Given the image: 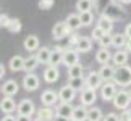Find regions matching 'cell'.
<instances>
[{
    "instance_id": "cell-1",
    "label": "cell",
    "mask_w": 131,
    "mask_h": 121,
    "mask_svg": "<svg viewBox=\"0 0 131 121\" xmlns=\"http://www.w3.org/2000/svg\"><path fill=\"white\" fill-rule=\"evenodd\" d=\"M113 82L117 84V86H122V87L131 86V66L125 65V66H120V68L115 69Z\"/></svg>"
},
{
    "instance_id": "cell-2",
    "label": "cell",
    "mask_w": 131,
    "mask_h": 121,
    "mask_svg": "<svg viewBox=\"0 0 131 121\" xmlns=\"http://www.w3.org/2000/svg\"><path fill=\"white\" fill-rule=\"evenodd\" d=\"M113 105H115V108H118V110H126L129 105H131V97H129V94H128V90H118L117 95H115V99L112 100Z\"/></svg>"
},
{
    "instance_id": "cell-3",
    "label": "cell",
    "mask_w": 131,
    "mask_h": 121,
    "mask_svg": "<svg viewBox=\"0 0 131 121\" xmlns=\"http://www.w3.org/2000/svg\"><path fill=\"white\" fill-rule=\"evenodd\" d=\"M117 92H118V89H117V84L115 82H104V86L100 87V97H102V100H105V102L113 100Z\"/></svg>"
},
{
    "instance_id": "cell-4",
    "label": "cell",
    "mask_w": 131,
    "mask_h": 121,
    "mask_svg": "<svg viewBox=\"0 0 131 121\" xmlns=\"http://www.w3.org/2000/svg\"><path fill=\"white\" fill-rule=\"evenodd\" d=\"M84 79H86V87L88 89L97 90V89H100L104 86V81H102V78H100L99 71H89V74Z\"/></svg>"
},
{
    "instance_id": "cell-5",
    "label": "cell",
    "mask_w": 131,
    "mask_h": 121,
    "mask_svg": "<svg viewBox=\"0 0 131 121\" xmlns=\"http://www.w3.org/2000/svg\"><path fill=\"white\" fill-rule=\"evenodd\" d=\"M79 63V52L74 49H67L63 53V65L67 68H71Z\"/></svg>"
},
{
    "instance_id": "cell-6",
    "label": "cell",
    "mask_w": 131,
    "mask_h": 121,
    "mask_svg": "<svg viewBox=\"0 0 131 121\" xmlns=\"http://www.w3.org/2000/svg\"><path fill=\"white\" fill-rule=\"evenodd\" d=\"M18 115H23V116H32L36 113V107L29 99H23L21 102L18 103Z\"/></svg>"
},
{
    "instance_id": "cell-7",
    "label": "cell",
    "mask_w": 131,
    "mask_h": 121,
    "mask_svg": "<svg viewBox=\"0 0 131 121\" xmlns=\"http://www.w3.org/2000/svg\"><path fill=\"white\" fill-rule=\"evenodd\" d=\"M39 84H41V79H39L36 74L32 73H28L26 76L23 78V87L28 90V92H32V90H36L39 87Z\"/></svg>"
},
{
    "instance_id": "cell-8",
    "label": "cell",
    "mask_w": 131,
    "mask_h": 121,
    "mask_svg": "<svg viewBox=\"0 0 131 121\" xmlns=\"http://www.w3.org/2000/svg\"><path fill=\"white\" fill-rule=\"evenodd\" d=\"M19 90V86L15 79H8L5 81L3 86H2V92H3V97H13V95H16Z\"/></svg>"
},
{
    "instance_id": "cell-9",
    "label": "cell",
    "mask_w": 131,
    "mask_h": 121,
    "mask_svg": "<svg viewBox=\"0 0 131 121\" xmlns=\"http://www.w3.org/2000/svg\"><path fill=\"white\" fill-rule=\"evenodd\" d=\"M58 94L55 92V90H44L42 92V95H41V102H42V105L44 107H53L55 103L58 102Z\"/></svg>"
},
{
    "instance_id": "cell-10",
    "label": "cell",
    "mask_w": 131,
    "mask_h": 121,
    "mask_svg": "<svg viewBox=\"0 0 131 121\" xmlns=\"http://www.w3.org/2000/svg\"><path fill=\"white\" fill-rule=\"evenodd\" d=\"M70 32H71V31L68 29V26H67V23H65V21L55 23V26L52 28V36H53V39H63V37H67Z\"/></svg>"
},
{
    "instance_id": "cell-11",
    "label": "cell",
    "mask_w": 131,
    "mask_h": 121,
    "mask_svg": "<svg viewBox=\"0 0 131 121\" xmlns=\"http://www.w3.org/2000/svg\"><path fill=\"white\" fill-rule=\"evenodd\" d=\"M57 115L58 116H63V118H67V119H71L73 116V112H74V107L71 103H68V102H60L57 105Z\"/></svg>"
},
{
    "instance_id": "cell-12",
    "label": "cell",
    "mask_w": 131,
    "mask_h": 121,
    "mask_svg": "<svg viewBox=\"0 0 131 121\" xmlns=\"http://www.w3.org/2000/svg\"><path fill=\"white\" fill-rule=\"evenodd\" d=\"M74 97H76V90L71 89L70 86H63L62 89H60V92H58V99H60V102H68V103H71Z\"/></svg>"
},
{
    "instance_id": "cell-13",
    "label": "cell",
    "mask_w": 131,
    "mask_h": 121,
    "mask_svg": "<svg viewBox=\"0 0 131 121\" xmlns=\"http://www.w3.org/2000/svg\"><path fill=\"white\" fill-rule=\"evenodd\" d=\"M97 100V94H95L94 89H84L81 92V105L84 107H91V105H94V102Z\"/></svg>"
},
{
    "instance_id": "cell-14",
    "label": "cell",
    "mask_w": 131,
    "mask_h": 121,
    "mask_svg": "<svg viewBox=\"0 0 131 121\" xmlns=\"http://www.w3.org/2000/svg\"><path fill=\"white\" fill-rule=\"evenodd\" d=\"M42 78H44L45 82H49V84H52V82H55V81H58V78H60L58 68H57V66H50V65H49V66L44 69Z\"/></svg>"
},
{
    "instance_id": "cell-15",
    "label": "cell",
    "mask_w": 131,
    "mask_h": 121,
    "mask_svg": "<svg viewBox=\"0 0 131 121\" xmlns=\"http://www.w3.org/2000/svg\"><path fill=\"white\" fill-rule=\"evenodd\" d=\"M104 15H107L108 18H112V19H115V18H120V16H123L125 15V10L120 7V5H117V3H110L107 8L102 11Z\"/></svg>"
},
{
    "instance_id": "cell-16",
    "label": "cell",
    "mask_w": 131,
    "mask_h": 121,
    "mask_svg": "<svg viewBox=\"0 0 131 121\" xmlns=\"http://www.w3.org/2000/svg\"><path fill=\"white\" fill-rule=\"evenodd\" d=\"M115 69L117 68L110 66V65H102V66H100L99 74H100V78H102L104 82H112L113 78H115Z\"/></svg>"
},
{
    "instance_id": "cell-17",
    "label": "cell",
    "mask_w": 131,
    "mask_h": 121,
    "mask_svg": "<svg viewBox=\"0 0 131 121\" xmlns=\"http://www.w3.org/2000/svg\"><path fill=\"white\" fill-rule=\"evenodd\" d=\"M15 108H18V107H16V103H15L13 97H3L0 100V110H2L3 113L12 115L15 112Z\"/></svg>"
},
{
    "instance_id": "cell-18",
    "label": "cell",
    "mask_w": 131,
    "mask_h": 121,
    "mask_svg": "<svg viewBox=\"0 0 131 121\" xmlns=\"http://www.w3.org/2000/svg\"><path fill=\"white\" fill-rule=\"evenodd\" d=\"M65 23H67V26L70 31H76V29H79L83 26L81 24V19H79V13H71L68 15L67 19H65Z\"/></svg>"
},
{
    "instance_id": "cell-19",
    "label": "cell",
    "mask_w": 131,
    "mask_h": 121,
    "mask_svg": "<svg viewBox=\"0 0 131 121\" xmlns=\"http://www.w3.org/2000/svg\"><path fill=\"white\" fill-rule=\"evenodd\" d=\"M63 53L65 50L62 47H55L52 50V53H50V66H58L60 63H63Z\"/></svg>"
},
{
    "instance_id": "cell-20",
    "label": "cell",
    "mask_w": 131,
    "mask_h": 121,
    "mask_svg": "<svg viewBox=\"0 0 131 121\" xmlns=\"http://www.w3.org/2000/svg\"><path fill=\"white\" fill-rule=\"evenodd\" d=\"M112 62H113V65L117 68L125 66L126 62H128V52L126 50H117V52L113 53V57H112Z\"/></svg>"
},
{
    "instance_id": "cell-21",
    "label": "cell",
    "mask_w": 131,
    "mask_h": 121,
    "mask_svg": "<svg viewBox=\"0 0 131 121\" xmlns=\"http://www.w3.org/2000/svg\"><path fill=\"white\" fill-rule=\"evenodd\" d=\"M97 26L100 29H104L107 34H110V32H112V29H113V19L102 13V15H100V18L97 19Z\"/></svg>"
},
{
    "instance_id": "cell-22",
    "label": "cell",
    "mask_w": 131,
    "mask_h": 121,
    "mask_svg": "<svg viewBox=\"0 0 131 121\" xmlns=\"http://www.w3.org/2000/svg\"><path fill=\"white\" fill-rule=\"evenodd\" d=\"M23 47L28 50V52H34V50H39L41 47H39V37L34 36V34H31V36H28L26 39H24L23 42Z\"/></svg>"
},
{
    "instance_id": "cell-23",
    "label": "cell",
    "mask_w": 131,
    "mask_h": 121,
    "mask_svg": "<svg viewBox=\"0 0 131 121\" xmlns=\"http://www.w3.org/2000/svg\"><path fill=\"white\" fill-rule=\"evenodd\" d=\"M50 53H52V50H50L49 47L39 49L37 53H36V58H37L39 65H49L50 63Z\"/></svg>"
},
{
    "instance_id": "cell-24",
    "label": "cell",
    "mask_w": 131,
    "mask_h": 121,
    "mask_svg": "<svg viewBox=\"0 0 131 121\" xmlns=\"http://www.w3.org/2000/svg\"><path fill=\"white\" fill-rule=\"evenodd\" d=\"M92 49V39L91 37H79V42H78V45H76V49L74 50H78L79 53H88L89 50Z\"/></svg>"
},
{
    "instance_id": "cell-25",
    "label": "cell",
    "mask_w": 131,
    "mask_h": 121,
    "mask_svg": "<svg viewBox=\"0 0 131 121\" xmlns=\"http://www.w3.org/2000/svg\"><path fill=\"white\" fill-rule=\"evenodd\" d=\"M113 55L108 52V49H99L97 53H95V62L100 65H108V62L112 60Z\"/></svg>"
},
{
    "instance_id": "cell-26",
    "label": "cell",
    "mask_w": 131,
    "mask_h": 121,
    "mask_svg": "<svg viewBox=\"0 0 131 121\" xmlns=\"http://www.w3.org/2000/svg\"><path fill=\"white\" fill-rule=\"evenodd\" d=\"M24 60L26 58H23L21 55H15V57L10 58V69L12 71H21V69H24Z\"/></svg>"
},
{
    "instance_id": "cell-27",
    "label": "cell",
    "mask_w": 131,
    "mask_h": 121,
    "mask_svg": "<svg viewBox=\"0 0 131 121\" xmlns=\"http://www.w3.org/2000/svg\"><path fill=\"white\" fill-rule=\"evenodd\" d=\"M37 116L42 118V119H47V121H52L55 116H57V112L55 110H52V107H42L37 110Z\"/></svg>"
},
{
    "instance_id": "cell-28",
    "label": "cell",
    "mask_w": 131,
    "mask_h": 121,
    "mask_svg": "<svg viewBox=\"0 0 131 121\" xmlns=\"http://www.w3.org/2000/svg\"><path fill=\"white\" fill-rule=\"evenodd\" d=\"M71 119H74V121H88V108L84 107V105L74 107V112H73Z\"/></svg>"
},
{
    "instance_id": "cell-29",
    "label": "cell",
    "mask_w": 131,
    "mask_h": 121,
    "mask_svg": "<svg viewBox=\"0 0 131 121\" xmlns=\"http://www.w3.org/2000/svg\"><path fill=\"white\" fill-rule=\"evenodd\" d=\"M88 121H104V113L99 107H91L88 110Z\"/></svg>"
},
{
    "instance_id": "cell-30",
    "label": "cell",
    "mask_w": 131,
    "mask_h": 121,
    "mask_svg": "<svg viewBox=\"0 0 131 121\" xmlns=\"http://www.w3.org/2000/svg\"><path fill=\"white\" fill-rule=\"evenodd\" d=\"M112 36H113V40H112V45H113V47L122 49V47L126 45L128 37H126V34H125V32H117V34H112Z\"/></svg>"
},
{
    "instance_id": "cell-31",
    "label": "cell",
    "mask_w": 131,
    "mask_h": 121,
    "mask_svg": "<svg viewBox=\"0 0 131 121\" xmlns=\"http://www.w3.org/2000/svg\"><path fill=\"white\" fill-rule=\"evenodd\" d=\"M68 86L74 90H79V92H83L84 89H86V79L84 78H73L68 81Z\"/></svg>"
},
{
    "instance_id": "cell-32",
    "label": "cell",
    "mask_w": 131,
    "mask_h": 121,
    "mask_svg": "<svg viewBox=\"0 0 131 121\" xmlns=\"http://www.w3.org/2000/svg\"><path fill=\"white\" fill-rule=\"evenodd\" d=\"M37 66H39V62H37L36 55H31V57H28L24 60V71L26 73H32Z\"/></svg>"
},
{
    "instance_id": "cell-33",
    "label": "cell",
    "mask_w": 131,
    "mask_h": 121,
    "mask_svg": "<svg viewBox=\"0 0 131 121\" xmlns=\"http://www.w3.org/2000/svg\"><path fill=\"white\" fill-rule=\"evenodd\" d=\"M92 5H94L92 0H78L76 2V10H78V13L91 11V10H92Z\"/></svg>"
},
{
    "instance_id": "cell-34",
    "label": "cell",
    "mask_w": 131,
    "mask_h": 121,
    "mask_svg": "<svg viewBox=\"0 0 131 121\" xmlns=\"http://www.w3.org/2000/svg\"><path fill=\"white\" fill-rule=\"evenodd\" d=\"M83 71H84L83 65L78 63V65H74V66L68 68V76H70V79H73V78H83Z\"/></svg>"
},
{
    "instance_id": "cell-35",
    "label": "cell",
    "mask_w": 131,
    "mask_h": 121,
    "mask_svg": "<svg viewBox=\"0 0 131 121\" xmlns=\"http://www.w3.org/2000/svg\"><path fill=\"white\" fill-rule=\"evenodd\" d=\"M79 19H81V24H83V26H91L92 21H94V15H92V11L79 13Z\"/></svg>"
},
{
    "instance_id": "cell-36",
    "label": "cell",
    "mask_w": 131,
    "mask_h": 121,
    "mask_svg": "<svg viewBox=\"0 0 131 121\" xmlns=\"http://www.w3.org/2000/svg\"><path fill=\"white\" fill-rule=\"evenodd\" d=\"M7 29L10 32H19V31H21V21H19L18 18H12Z\"/></svg>"
},
{
    "instance_id": "cell-37",
    "label": "cell",
    "mask_w": 131,
    "mask_h": 121,
    "mask_svg": "<svg viewBox=\"0 0 131 121\" xmlns=\"http://www.w3.org/2000/svg\"><path fill=\"white\" fill-rule=\"evenodd\" d=\"M112 40H113V36H112V34H105V36L99 40L100 49H108L110 45H112Z\"/></svg>"
},
{
    "instance_id": "cell-38",
    "label": "cell",
    "mask_w": 131,
    "mask_h": 121,
    "mask_svg": "<svg viewBox=\"0 0 131 121\" xmlns=\"http://www.w3.org/2000/svg\"><path fill=\"white\" fill-rule=\"evenodd\" d=\"M105 34H107V32H105L104 29H100L99 26H95V28H94V31H92V34H91V36H92L91 39H94V40H97V42H99V40L105 36Z\"/></svg>"
},
{
    "instance_id": "cell-39",
    "label": "cell",
    "mask_w": 131,
    "mask_h": 121,
    "mask_svg": "<svg viewBox=\"0 0 131 121\" xmlns=\"http://www.w3.org/2000/svg\"><path fill=\"white\" fill-rule=\"evenodd\" d=\"M79 37L81 36H78V34H70V37H68V45H70V49H76V45L79 42Z\"/></svg>"
},
{
    "instance_id": "cell-40",
    "label": "cell",
    "mask_w": 131,
    "mask_h": 121,
    "mask_svg": "<svg viewBox=\"0 0 131 121\" xmlns=\"http://www.w3.org/2000/svg\"><path fill=\"white\" fill-rule=\"evenodd\" d=\"M53 3H55V0H39V8L41 10H50L53 7Z\"/></svg>"
},
{
    "instance_id": "cell-41",
    "label": "cell",
    "mask_w": 131,
    "mask_h": 121,
    "mask_svg": "<svg viewBox=\"0 0 131 121\" xmlns=\"http://www.w3.org/2000/svg\"><path fill=\"white\" fill-rule=\"evenodd\" d=\"M10 18L7 13H3V15H0V28H8V24H10Z\"/></svg>"
},
{
    "instance_id": "cell-42",
    "label": "cell",
    "mask_w": 131,
    "mask_h": 121,
    "mask_svg": "<svg viewBox=\"0 0 131 121\" xmlns=\"http://www.w3.org/2000/svg\"><path fill=\"white\" fill-rule=\"evenodd\" d=\"M120 121H131V110H123L120 113Z\"/></svg>"
},
{
    "instance_id": "cell-43",
    "label": "cell",
    "mask_w": 131,
    "mask_h": 121,
    "mask_svg": "<svg viewBox=\"0 0 131 121\" xmlns=\"http://www.w3.org/2000/svg\"><path fill=\"white\" fill-rule=\"evenodd\" d=\"M104 121H120V115H117V113H107L104 116Z\"/></svg>"
},
{
    "instance_id": "cell-44",
    "label": "cell",
    "mask_w": 131,
    "mask_h": 121,
    "mask_svg": "<svg viewBox=\"0 0 131 121\" xmlns=\"http://www.w3.org/2000/svg\"><path fill=\"white\" fill-rule=\"evenodd\" d=\"M16 121H34L31 116H23V115H18L16 116Z\"/></svg>"
},
{
    "instance_id": "cell-45",
    "label": "cell",
    "mask_w": 131,
    "mask_h": 121,
    "mask_svg": "<svg viewBox=\"0 0 131 121\" xmlns=\"http://www.w3.org/2000/svg\"><path fill=\"white\" fill-rule=\"evenodd\" d=\"M125 34H126L128 39H131V23L126 24V28H125Z\"/></svg>"
},
{
    "instance_id": "cell-46",
    "label": "cell",
    "mask_w": 131,
    "mask_h": 121,
    "mask_svg": "<svg viewBox=\"0 0 131 121\" xmlns=\"http://www.w3.org/2000/svg\"><path fill=\"white\" fill-rule=\"evenodd\" d=\"M0 121H16V118H15L13 115H5V116L0 119Z\"/></svg>"
},
{
    "instance_id": "cell-47",
    "label": "cell",
    "mask_w": 131,
    "mask_h": 121,
    "mask_svg": "<svg viewBox=\"0 0 131 121\" xmlns=\"http://www.w3.org/2000/svg\"><path fill=\"white\" fill-rule=\"evenodd\" d=\"M3 76H5V66H3L2 63H0V79H2Z\"/></svg>"
},
{
    "instance_id": "cell-48",
    "label": "cell",
    "mask_w": 131,
    "mask_h": 121,
    "mask_svg": "<svg viewBox=\"0 0 131 121\" xmlns=\"http://www.w3.org/2000/svg\"><path fill=\"white\" fill-rule=\"evenodd\" d=\"M52 121H70V119H67V118H63V116H58V115H57V116H55Z\"/></svg>"
},
{
    "instance_id": "cell-49",
    "label": "cell",
    "mask_w": 131,
    "mask_h": 121,
    "mask_svg": "<svg viewBox=\"0 0 131 121\" xmlns=\"http://www.w3.org/2000/svg\"><path fill=\"white\" fill-rule=\"evenodd\" d=\"M125 49H126V52H131V39H128L126 45H125Z\"/></svg>"
},
{
    "instance_id": "cell-50",
    "label": "cell",
    "mask_w": 131,
    "mask_h": 121,
    "mask_svg": "<svg viewBox=\"0 0 131 121\" xmlns=\"http://www.w3.org/2000/svg\"><path fill=\"white\" fill-rule=\"evenodd\" d=\"M120 3H125V5H126V3H131V0H120Z\"/></svg>"
},
{
    "instance_id": "cell-51",
    "label": "cell",
    "mask_w": 131,
    "mask_h": 121,
    "mask_svg": "<svg viewBox=\"0 0 131 121\" xmlns=\"http://www.w3.org/2000/svg\"><path fill=\"white\" fill-rule=\"evenodd\" d=\"M34 121H47V119H42V118H39V116H36V118H34Z\"/></svg>"
},
{
    "instance_id": "cell-52",
    "label": "cell",
    "mask_w": 131,
    "mask_h": 121,
    "mask_svg": "<svg viewBox=\"0 0 131 121\" xmlns=\"http://www.w3.org/2000/svg\"><path fill=\"white\" fill-rule=\"evenodd\" d=\"M128 94H129V97H131V89H129V90H128Z\"/></svg>"
},
{
    "instance_id": "cell-53",
    "label": "cell",
    "mask_w": 131,
    "mask_h": 121,
    "mask_svg": "<svg viewBox=\"0 0 131 121\" xmlns=\"http://www.w3.org/2000/svg\"><path fill=\"white\" fill-rule=\"evenodd\" d=\"M92 2H94V3H97V2H99V0H92Z\"/></svg>"
},
{
    "instance_id": "cell-54",
    "label": "cell",
    "mask_w": 131,
    "mask_h": 121,
    "mask_svg": "<svg viewBox=\"0 0 131 121\" xmlns=\"http://www.w3.org/2000/svg\"><path fill=\"white\" fill-rule=\"evenodd\" d=\"M0 92H2V86H0Z\"/></svg>"
},
{
    "instance_id": "cell-55",
    "label": "cell",
    "mask_w": 131,
    "mask_h": 121,
    "mask_svg": "<svg viewBox=\"0 0 131 121\" xmlns=\"http://www.w3.org/2000/svg\"><path fill=\"white\" fill-rule=\"evenodd\" d=\"M70 121H74V119H70Z\"/></svg>"
},
{
    "instance_id": "cell-56",
    "label": "cell",
    "mask_w": 131,
    "mask_h": 121,
    "mask_svg": "<svg viewBox=\"0 0 131 121\" xmlns=\"http://www.w3.org/2000/svg\"><path fill=\"white\" fill-rule=\"evenodd\" d=\"M0 15H2V13H0Z\"/></svg>"
}]
</instances>
